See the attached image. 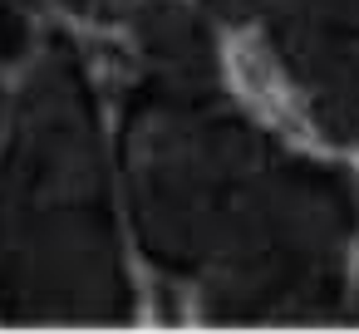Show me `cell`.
Here are the masks:
<instances>
[{
	"label": "cell",
	"mask_w": 359,
	"mask_h": 334,
	"mask_svg": "<svg viewBox=\"0 0 359 334\" xmlns=\"http://www.w3.org/2000/svg\"><path fill=\"white\" fill-rule=\"evenodd\" d=\"M118 300L84 104L50 84L0 172V305L15 319H114Z\"/></svg>",
	"instance_id": "1"
}]
</instances>
